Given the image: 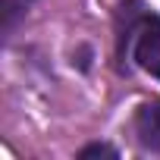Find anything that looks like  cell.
Masks as SVG:
<instances>
[{"label": "cell", "mask_w": 160, "mask_h": 160, "mask_svg": "<svg viewBox=\"0 0 160 160\" xmlns=\"http://www.w3.org/2000/svg\"><path fill=\"white\" fill-rule=\"evenodd\" d=\"M119 16L126 19V25L119 28V57L129 50L144 72L160 78V19L154 13H144L138 0L122 3Z\"/></svg>", "instance_id": "obj_1"}, {"label": "cell", "mask_w": 160, "mask_h": 160, "mask_svg": "<svg viewBox=\"0 0 160 160\" xmlns=\"http://www.w3.org/2000/svg\"><path fill=\"white\" fill-rule=\"evenodd\" d=\"M135 135L144 151H160V101L141 104L135 113Z\"/></svg>", "instance_id": "obj_2"}, {"label": "cell", "mask_w": 160, "mask_h": 160, "mask_svg": "<svg viewBox=\"0 0 160 160\" xmlns=\"http://www.w3.org/2000/svg\"><path fill=\"white\" fill-rule=\"evenodd\" d=\"M35 0H3V32H13L16 22L28 13V7Z\"/></svg>", "instance_id": "obj_3"}, {"label": "cell", "mask_w": 160, "mask_h": 160, "mask_svg": "<svg viewBox=\"0 0 160 160\" xmlns=\"http://www.w3.org/2000/svg\"><path fill=\"white\" fill-rule=\"evenodd\" d=\"M78 157L82 160H88V157H116V148H110V144H88V148L78 151Z\"/></svg>", "instance_id": "obj_4"}]
</instances>
